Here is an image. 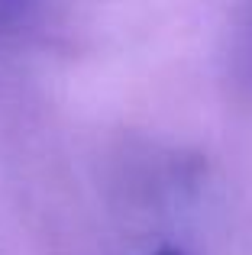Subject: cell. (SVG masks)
<instances>
[{"mask_svg":"<svg viewBox=\"0 0 252 255\" xmlns=\"http://www.w3.org/2000/svg\"><path fill=\"white\" fill-rule=\"evenodd\" d=\"M23 0H0V10H16Z\"/></svg>","mask_w":252,"mask_h":255,"instance_id":"6da1fadb","label":"cell"},{"mask_svg":"<svg viewBox=\"0 0 252 255\" xmlns=\"http://www.w3.org/2000/svg\"><path fill=\"white\" fill-rule=\"evenodd\" d=\"M155 255H184L181 249H175V246H165V249H158Z\"/></svg>","mask_w":252,"mask_h":255,"instance_id":"7a4b0ae2","label":"cell"}]
</instances>
